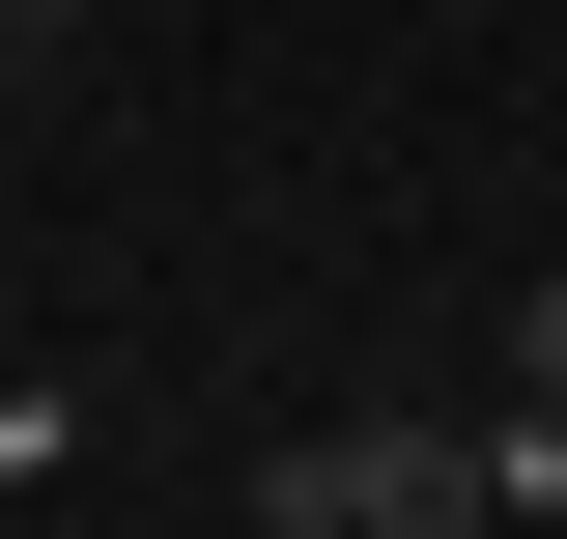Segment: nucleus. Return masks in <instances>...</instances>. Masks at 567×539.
Segmentation results:
<instances>
[{
	"label": "nucleus",
	"mask_w": 567,
	"mask_h": 539,
	"mask_svg": "<svg viewBox=\"0 0 567 539\" xmlns=\"http://www.w3.org/2000/svg\"><path fill=\"white\" fill-rule=\"evenodd\" d=\"M58 58H85V0H0V85H58Z\"/></svg>",
	"instance_id": "nucleus-3"
},
{
	"label": "nucleus",
	"mask_w": 567,
	"mask_h": 539,
	"mask_svg": "<svg viewBox=\"0 0 567 539\" xmlns=\"http://www.w3.org/2000/svg\"><path fill=\"white\" fill-rule=\"evenodd\" d=\"M511 482H567L539 426H312V455H256V539H483Z\"/></svg>",
	"instance_id": "nucleus-1"
},
{
	"label": "nucleus",
	"mask_w": 567,
	"mask_h": 539,
	"mask_svg": "<svg viewBox=\"0 0 567 539\" xmlns=\"http://www.w3.org/2000/svg\"><path fill=\"white\" fill-rule=\"evenodd\" d=\"M511 426H539V455H567V284H539V313H511Z\"/></svg>",
	"instance_id": "nucleus-2"
}]
</instances>
